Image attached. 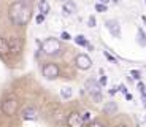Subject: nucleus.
<instances>
[{
    "mask_svg": "<svg viewBox=\"0 0 146 127\" xmlns=\"http://www.w3.org/2000/svg\"><path fill=\"white\" fill-rule=\"evenodd\" d=\"M64 2H67V0H64Z\"/></svg>",
    "mask_w": 146,
    "mask_h": 127,
    "instance_id": "35",
    "label": "nucleus"
},
{
    "mask_svg": "<svg viewBox=\"0 0 146 127\" xmlns=\"http://www.w3.org/2000/svg\"><path fill=\"white\" fill-rule=\"evenodd\" d=\"M137 43H138L140 46H146V33L141 27L137 29Z\"/></svg>",
    "mask_w": 146,
    "mask_h": 127,
    "instance_id": "15",
    "label": "nucleus"
},
{
    "mask_svg": "<svg viewBox=\"0 0 146 127\" xmlns=\"http://www.w3.org/2000/svg\"><path fill=\"white\" fill-rule=\"evenodd\" d=\"M125 98H127V100H132V94H125Z\"/></svg>",
    "mask_w": 146,
    "mask_h": 127,
    "instance_id": "31",
    "label": "nucleus"
},
{
    "mask_svg": "<svg viewBox=\"0 0 146 127\" xmlns=\"http://www.w3.org/2000/svg\"><path fill=\"white\" fill-rule=\"evenodd\" d=\"M75 65L80 70H89L92 67V59L86 54H78L75 57Z\"/></svg>",
    "mask_w": 146,
    "mask_h": 127,
    "instance_id": "6",
    "label": "nucleus"
},
{
    "mask_svg": "<svg viewBox=\"0 0 146 127\" xmlns=\"http://www.w3.org/2000/svg\"><path fill=\"white\" fill-rule=\"evenodd\" d=\"M83 124L84 121L80 113H70L68 118H67V126L68 127H83Z\"/></svg>",
    "mask_w": 146,
    "mask_h": 127,
    "instance_id": "10",
    "label": "nucleus"
},
{
    "mask_svg": "<svg viewBox=\"0 0 146 127\" xmlns=\"http://www.w3.org/2000/svg\"><path fill=\"white\" fill-rule=\"evenodd\" d=\"M10 54V46H8V40L0 37V57L7 59V56Z\"/></svg>",
    "mask_w": 146,
    "mask_h": 127,
    "instance_id": "11",
    "label": "nucleus"
},
{
    "mask_svg": "<svg viewBox=\"0 0 146 127\" xmlns=\"http://www.w3.org/2000/svg\"><path fill=\"white\" fill-rule=\"evenodd\" d=\"M35 21L38 22V24H41V22L44 21V16H43V15H38V16H36V18H35Z\"/></svg>",
    "mask_w": 146,
    "mask_h": 127,
    "instance_id": "27",
    "label": "nucleus"
},
{
    "mask_svg": "<svg viewBox=\"0 0 146 127\" xmlns=\"http://www.w3.org/2000/svg\"><path fill=\"white\" fill-rule=\"evenodd\" d=\"M38 10H40V15L46 16L49 11H51V5L48 3V0H40L38 2Z\"/></svg>",
    "mask_w": 146,
    "mask_h": 127,
    "instance_id": "12",
    "label": "nucleus"
},
{
    "mask_svg": "<svg viewBox=\"0 0 146 127\" xmlns=\"http://www.w3.org/2000/svg\"><path fill=\"white\" fill-rule=\"evenodd\" d=\"M84 89L88 91V94L92 97V100L94 102H102V84L99 83L97 80H94V78H91V80H88L86 83H84Z\"/></svg>",
    "mask_w": 146,
    "mask_h": 127,
    "instance_id": "3",
    "label": "nucleus"
},
{
    "mask_svg": "<svg viewBox=\"0 0 146 127\" xmlns=\"http://www.w3.org/2000/svg\"><path fill=\"white\" fill-rule=\"evenodd\" d=\"M117 91H119V87H111V89H110V91H108V94L111 95V97H113V95L116 94Z\"/></svg>",
    "mask_w": 146,
    "mask_h": 127,
    "instance_id": "26",
    "label": "nucleus"
},
{
    "mask_svg": "<svg viewBox=\"0 0 146 127\" xmlns=\"http://www.w3.org/2000/svg\"><path fill=\"white\" fill-rule=\"evenodd\" d=\"M138 89H140V92L143 94V97H146V86L143 83H138Z\"/></svg>",
    "mask_w": 146,
    "mask_h": 127,
    "instance_id": "23",
    "label": "nucleus"
},
{
    "mask_svg": "<svg viewBox=\"0 0 146 127\" xmlns=\"http://www.w3.org/2000/svg\"><path fill=\"white\" fill-rule=\"evenodd\" d=\"M130 75H132L133 80H140V78H141V73H140L138 70H130Z\"/></svg>",
    "mask_w": 146,
    "mask_h": 127,
    "instance_id": "22",
    "label": "nucleus"
},
{
    "mask_svg": "<svg viewBox=\"0 0 146 127\" xmlns=\"http://www.w3.org/2000/svg\"><path fill=\"white\" fill-rule=\"evenodd\" d=\"M110 2H111V0H100V3H105V5L110 3Z\"/></svg>",
    "mask_w": 146,
    "mask_h": 127,
    "instance_id": "30",
    "label": "nucleus"
},
{
    "mask_svg": "<svg viewBox=\"0 0 146 127\" xmlns=\"http://www.w3.org/2000/svg\"><path fill=\"white\" fill-rule=\"evenodd\" d=\"M60 38H62V40H70L72 37H70L68 32H62V33H60Z\"/></svg>",
    "mask_w": 146,
    "mask_h": 127,
    "instance_id": "25",
    "label": "nucleus"
},
{
    "mask_svg": "<svg viewBox=\"0 0 146 127\" xmlns=\"http://www.w3.org/2000/svg\"><path fill=\"white\" fill-rule=\"evenodd\" d=\"M141 19H143V22H146V16H141Z\"/></svg>",
    "mask_w": 146,
    "mask_h": 127,
    "instance_id": "32",
    "label": "nucleus"
},
{
    "mask_svg": "<svg viewBox=\"0 0 146 127\" xmlns=\"http://www.w3.org/2000/svg\"><path fill=\"white\" fill-rule=\"evenodd\" d=\"M103 54H105V57L108 59L110 62H113V64H117L116 57H114V56H111V54H110V53H108V51H105V53H103Z\"/></svg>",
    "mask_w": 146,
    "mask_h": 127,
    "instance_id": "21",
    "label": "nucleus"
},
{
    "mask_svg": "<svg viewBox=\"0 0 146 127\" xmlns=\"http://www.w3.org/2000/svg\"><path fill=\"white\" fill-rule=\"evenodd\" d=\"M60 97L65 98V100H68V98L73 97V89L70 86H64L60 87Z\"/></svg>",
    "mask_w": 146,
    "mask_h": 127,
    "instance_id": "16",
    "label": "nucleus"
},
{
    "mask_svg": "<svg viewBox=\"0 0 146 127\" xmlns=\"http://www.w3.org/2000/svg\"><path fill=\"white\" fill-rule=\"evenodd\" d=\"M100 84H102V86H106V76H100Z\"/></svg>",
    "mask_w": 146,
    "mask_h": 127,
    "instance_id": "29",
    "label": "nucleus"
},
{
    "mask_svg": "<svg viewBox=\"0 0 146 127\" xmlns=\"http://www.w3.org/2000/svg\"><path fill=\"white\" fill-rule=\"evenodd\" d=\"M95 10L99 11V13H105V11L108 10V7H106L105 3H100V2H97V3H95Z\"/></svg>",
    "mask_w": 146,
    "mask_h": 127,
    "instance_id": "19",
    "label": "nucleus"
},
{
    "mask_svg": "<svg viewBox=\"0 0 146 127\" xmlns=\"http://www.w3.org/2000/svg\"><path fill=\"white\" fill-rule=\"evenodd\" d=\"M88 25H89V27H95V25H97L95 16H89V18H88Z\"/></svg>",
    "mask_w": 146,
    "mask_h": 127,
    "instance_id": "20",
    "label": "nucleus"
},
{
    "mask_svg": "<svg viewBox=\"0 0 146 127\" xmlns=\"http://www.w3.org/2000/svg\"><path fill=\"white\" fill-rule=\"evenodd\" d=\"M117 127H127V126H117Z\"/></svg>",
    "mask_w": 146,
    "mask_h": 127,
    "instance_id": "33",
    "label": "nucleus"
},
{
    "mask_svg": "<svg viewBox=\"0 0 146 127\" xmlns=\"http://www.w3.org/2000/svg\"><path fill=\"white\" fill-rule=\"evenodd\" d=\"M41 73L46 80H56L59 75H60V68H59L57 64H52V62H48L41 67Z\"/></svg>",
    "mask_w": 146,
    "mask_h": 127,
    "instance_id": "4",
    "label": "nucleus"
},
{
    "mask_svg": "<svg viewBox=\"0 0 146 127\" xmlns=\"http://www.w3.org/2000/svg\"><path fill=\"white\" fill-rule=\"evenodd\" d=\"M145 106H146V97H145Z\"/></svg>",
    "mask_w": 146,
    "mask_h": 127,
    "instance_id": "34",
    "label": "nucleus"
},
{
    "mask_svg": "<svg viewBox=\"0 0 146 127\" xmlns=\"http://www.w3.org/2000/svg\"><path fill=\"white\" fill-rule=\"evenodd\" d=\"M75 43L80 45V46H84V48H88V49H92V45L88 41V38L84 35H76L75 37Z\"/></svg>",
    "mask_w": 146,
    "mask_h": 127,
    "instance_id": "13",
    "label": "nucleus"
},
{
    "mask_svg": "<svg viewBox=\"0 0 146 127\" xmlns=\"http://www.w3.org/2000/svg\"><path fill=\"white\" fill-rule=\"evenodd\" d=\"M21 118L24 121H36L38 119V110L33 106H26L21 111Z\"/></svg>",
    "mask_w": 146,
    "mask_h": 127,
    "instance_id": "9",
    "label": "nucleus"
},
{
    "mask_svg": "<svg viewBox=\"0 0 146 127\" xmlns=\"http://www.w3.org/2000/svg\"><path fill=\"white\" fill-rule=\"evenodd\" d=\"M40 51L46 56H59L60 51H62L60 41L57 38H54V37H49V38H46V40H43L40 43Z\"/></svg>",
    "mask_w": 146,
    "mask_h": 127,
    "instance_id": "2",
    "label": "nucleus"
},
{
    "mask_svg": "<svg viewBox=\"0 0 146 127\" xmlns=\"http://www.w3.org/2000/svg\"><path fill=\"white\" fill-rule=\"evenodd\" d=\"M8 18L15 25H26L27 22L32 18V10L30 7L24 2V0H16L10 5V10H8Z\"/></svg>",
    "mask_w": 146,
    "mask_h": 127,
    "instance_id": "1",
    "label": "nucleus"
},
{
    "mask_svg": "<svg viewBox=\"0 0 146 127\" xmlns=\"http://www.w3.org/2000/svg\"><path fill=\"white\" fill-rule=\"evenodd\" d=\"M105 27L113 37H116V38L121 37V25H119L117 21H114V19H108V21H105Z\"/></svg>",
    "mask_w": 146,
    "mask_h": 127,
    "instance_id": "8",
    "label": "nucleus"
},
{
    "mask_svg": "<svg viewBox=\"0 0 146 127\" xmlns=\"http://www.w3.org/2000/svg\"><path fill=\"white\" fill-rule=\"evenodd\" d=\"M81 118H83V121H84V122H89V124H91L92 113H91V111H84V113H81Z\"/></svg>",
    "mask_w": 146,
    "mask_h": 127,
    "instance_id": "18",
    "label": "nucleus"
},
{
    "mask_svg": "<svg viewBox=\"0 0 146 127\" xmlns=\"http://www.w3.org/2000/svg\"><path fill=\"white\" fill-rule=\"evenodd\" d=\"M2 111L7 116H13L16 111H18V100H16L13 95L11 97H7L3 102H2Z\"/></svg>",
    "mask_w": 146,
    "mask_h": 127,
    "instance_id": "5",
    "label": "nucleus"
},
{
    "mask_svg": "<svg viewBox=\"0 0 146 127\" xmlns=\"http://www.w3.org/2000/svg\"><path fill=\"white\" fill-rule=\"evenodd\" d=\"M78 8H76V5L73 3V2H70V0H67V2H64V11H65V13H75V11H76Z\"/></svg>",
    "mask_w": 146,
    "mask_h": 127,
    "instance_id": "17",
    "label": "nucleus"
},
{
    "mask_svg": "<svg viewBox=\"0 0 146 127\" xmlns=\"http://www.w3.org/2000/svg\"><path fill=\"white\" fill-rule=\"evenodd\" d=\"M145 3H146V0H145Z\"/></svg>",
    "mask_w": 146,
    "mask_h": 127,
    "instance_id": "36",
    "label": "nucleus"
},
{
    "mask_svg": "<svg viewBox=\"0 0 146 127\" xmlns=\"http://www.w3.org/2000/svg\"><path fill=\"white\" fill-rule=\"evenodd\" d=\"M8 46H10V54L11 56H18L22 51V41L19 37H10L8 40Z\"/></svg>",
    "mask_w": 146,
    "mask_h": 127,
    "instance_id": "7",
    "label": "nucleus"
},
{
    "mask_svg": "<svg viewBox=\"0 0 146 127\" xmlns=\"http://www.w3.org/2000/svg\"><path fill=\"white\" fill-rule=\"evenodd\" d=\"M116 111H117L116 102H108V103H105V106H103V113H105V114H114Z\"/></svg>",
    "mask_w": 146,
    "mask_h": 127,
    "instance_id": "14",
    "label": "nucleus"
},
{
    "mask_svg": "<svg viewBox=\"0 0 146 127\" xmlns=\"http://www.w3.org/2000/svg\"><path fill=\"white\" fill-rule=\"evenodd\" d=\"M88 127H105V126H103L102 122H99V121H92V122L89 124Z\"/></svg>",
    "mask_w": 146,
    "mask_h": 127,
    "instance_id": "24",
    "label": "nucleus"
},
{
    "mask_svg": "<svg viewBox=\"0 0 146 127\" xmlns=\"http://www.w3.org/2000/svg\"><path fill=\"white\" fill-rule=\"evenodd\" d=\"M119 91L122 92V94H129V92H127V87H125L124 84H121V86H119Z\"/></svg>",
    "mask_w": 146,
    "mask_h": 127,
    "instance_id": "28",
    "label": "nucleus"
}]
</instances>
